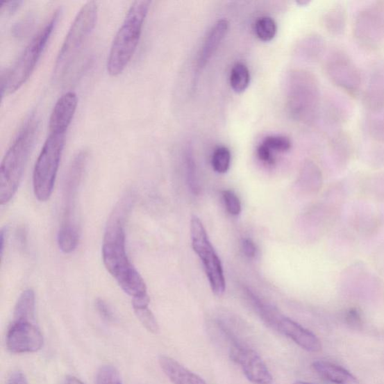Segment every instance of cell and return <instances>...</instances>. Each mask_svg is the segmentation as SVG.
<instances>
[{
  "label": "cell",
  "mask_w": 384,
  "mask_h": 384,
  "mask_svg": "<svg viewBox=\"0 0 384 384\" xmlns=\"http://www.w3.org/2000/svg\"><path fill=\"white\" fill-rule=\"evenodd\" d=\"M133 197L127 194L112 211L106 228L102 245V258L109 274L124 292L133 299L148 295L144 278L127 256L126 222L133 207Z\"/></svg>",
  "instance_id": "cell-1"
},
{
  "label": "cell",
  "mask_w": 384,
  "mask_h": 384,
  "mask_svg": "<svg viewBox=\"0 0 384 384\" xmlns=\"http://www.w3.org/2000/svg\"><path fill=\"white\" fill-rule=\"evenodd\" d=\"M39 127V119L35 115L28 118L3 158L0 166L1 205L10 201L17 192L38 134Z\"/></svg>",
  "instance_id": "cell-2"
},
{
  "label": "cell",
  "mask_w": 384,
  "mask_h": 384,
  "mask_svg": "<svg viewBox=\"0 0 384 384\" xmlns=\"http://www.w3.org/2000/svg\"><path fill=\"white\" fill-rule=\"evenodd\" d=\"M151 4V2L148 0H139L130 7L109 52L107 70L110 76H119L132 60L142 36Z\"/></svg>",
  "instance_id": "cell-3"
},
{
  "label": "cell",
  "mask_w": 384,
  "mask_h": 384,
  "mask_svg": "<svg viewBox=\"0 0 384 384\" xmlns=\"http://www.w3.org/2000/svg\"><path fill=\"white\" fill-rule=\"evenodd\" d=\"M98 19V5L89 1L80 9L65 36L55 63L53 78L61 81L67 76L87 44Z\"/></svg>",
  "instance_id": "cell-4"
},
{
  "label": "cell",
  "mask_w": 384,
  "mask_h": 384,
  "mask_svg": "<svg viewBox=\"0 0 384 384\" xmlns=\"http://www.w3.org/2000/svg\"><path fill=\"white\" fill-rule=\"evenodd\" d=\"M60 11H56L49 21L35 34L10 68L1 74L2 97L19 90L29 79L57 24Z\"/></svg>",
  "instance_id": "cell-5"
},
{
  "label": "cell",
  "mask_w": 384,
  "mask_h": 384,
  "mask_svg": "<svg viewBox=\"0 0 384 384\" xmlns=\"http://www.w3.org/2000/svg\"><path fill=\"white\" fill-rule=\"evenodd\" d=\"M65 135L50 133L37 158L33 171L35 198L45 202L52 194L65 142Z\"/></svg>",
  "instance_id": "cell-6"
},
{
  "label": "cell",
  "mask_w": 384,
  "mask_h": 384,
  "mask_svg": "<svg viewBox=\"0 0 384 384\" xmlns=\"http://www.w3.org/2000/svg\"><path fill=\"white\" fill-rule=\"evenodd\" d=\"M191 239L193 250L201 259L205 273L215 295L226 292V283L221 260L215 251L201 220L196 215L191 219Z\"/></svg>",
  "instance_id": "cell-7"
},
{
  "label": "cell",
  "mask_w": 384,
  "mask_h": 384,
  "mask_svg": "<svg viewBox=\"0 0 384 384\" xmlns=\"http://www.w3.org/2000/svg\"><path fill=\"white\" fill-rule=\"evenodd\" d=\"M87 160L88 153L81 151L73 158L68 168L63 185L62 219L59 231L79 233L76 212L78 192Z\"/></svg>",
  "instance_id": "cell-8"
},
{
  "label": "cell",
  "mask_w": 384,
  "mask_h": 384,
  "mask_svg": "<svg viewBox=\"0 0 384 384\" xmlns=\"http://www.w3.org/2000/svg\"><path fill=\"white\" fill-rule=\"evenodd\" d=\"M353 36L361 46L377 49L384 42V1L361 10L353 24Z\"/></svg>",
  "instance_id": "cell-9"
},
{
  "label": "cell",
  "mask_w": 384,
  "mask_h": 384,
  "mask_svg": "<svg viewBox=\"0 0 384 384\" xmlns=\"http://www.w3.org/2000/svg\"><path fill=\"white\" fill-rule=\"evenodd\" d=\"M325 69L336 87L348 94H358L362 87V74L350 55L342 50L333 51L326 60Z\"/></svg>",
  "instance_id": "cell-10"
},
{
  "label": "cell",
  "mask_w": 384,
  "mask_h": 384,
  "mask_svg": "<svg viewBox=\"0 0 384 384\" xmlns=\"http://www.w3.org/2000/svg\"><path fill=\"white\" fill-rule=\"evenodd\" d=\"M231 358L240 365L247 378L254 384H271L273 376L267 365L255 351L242 344H233Z\"/></svg>",
  "instance_id": "cell-11"
},
{
  "label": "cell",
  "mask_w": 384,
  "mask_h": 384,
  "mask_svg": "<svg viewBox=\"0 0 384 384\" xmlns=\"http://www.w3.org/2000/svg\"><path fill=\"white\" fill-rule=\"evenodd\" d=\"M8 349L14 353H34L42 349L43 335L31 322H14L7 334Z\"/></svg>",
  "instance_id": "cell-12"
},
{
  "label": "cell",
  "mask_w": 384,
  "mask_h": 384,
  "mask_svg": "<svg viewBox=\"0 0 384 384\" xmlns=\"http://www.w3.org/2000/svg\"><path fill=\"white\" fill-rule=\"evenodd\" d=\"M78 106L76 93H65L56 102L49 119V133L67 134Z\"/></svg>",
  "instance_id": "cell-13"
},
{
  "label": "cell",
  "mask_w": 384,
  "mask_h": 384,
  "mask_svg": "<svg viewBox=\"0 0 384 384\" xmlns=\"http://www.w3.org/2000/svg\"><path fill=\"white\" fill-rule=\"evenodd\" d=\"M362 104L369 113L384 109V64L373 65L367 86L362 92Z\"/></svg>",
  "instance_id": "cell-14"
},
{
  "label": "cell",
  "mask_w": 384,
  "mask_h": 384,
  "mask_svg": "<svg viewBox=\"0 0 384 384\" xmlns=\"http://www.w3.org/2000/svg\"><path fill=\"white\" fill-rule=\"evenodd\" d=\"M276 330L308 352L317 353L322 349L321 341L313 333L288 317L280 318Z\"/></svg>",
  "instance_id": "cell-15"
},
{
  "label": "cell",
  "mask_w": 384,
  "mask_h": 384,
  "mask_svg": "<svg viewBox=\"0 0 384 384\" xmlns=\"http://www.w3.org/2000/svg\"><path fill=\"white\" fill-rule=\"evenodd\" d=\"M158 362L165 376L174 384H208L198 374L167 356H161Z\"/></svg>",
  "instance_id": "cell-16"
},
{
  "label": "cell",
  "mask_w": 384,
  "mask_h": 384,
  "mask_svg": "<svg viewBox=\"0 0 384 384\" xmlns=\"http://www.w3.org/2000/svg\"><path fill=\"white\" fill-rule=\"evenodd\" d=\"M314 371L324 380L334 384H360L349 371L325 360H317L312 363Z\"/></svg>",
  "instance_id": "cell-17"
},
{
  "label": "cell",
  "mask_w": 384,
  "mask_h": 384,
  "mask_svg": "<svg viewBox=\"0 0 384 384\" xmlns=\"http://www.w3.org/2000/svg\"><path fill=\"white\" fill-rule=\"evenodd\" d=\"M228 31V22L220 20L214 25L206 39L199 59V67L203 68L212 58V54L218 49L221 42Z\"/></svg>",
  "instance_id": "cell-18"
},
{
  "label": "cell",
  "mask_w": 384,
  "mask_h": 384,
  "mask_svg": "<svg viewBox=\"0 0 384 384\" xmlns=\"http://www.w3.org/2000/svg\"><path fill=\"white\" fill-rule=\"evenodd\" d=\"M348 15L345 8L336 5L329 9L324 17V24L328 33L333 36H340L346 30Z\"/></svg>",
  "instance_id": "cell-19"
},
{
  "label": "cell",
  "mask_w": 384,
  "mask_h": 384,
  "mask_svg": "<svg viewBox=\"0 0 384 384\" xmlns=\"http://www.w3.org/2000/svg\"><path fill=\"white\" fill-rule=\"evenodd\" d=\"M35 293L32 289L25 290L15 305L14 322L32 323L35 318Z\"/></svg>",
  "instance_id": "cell-20"
},
{
  "label": "cell",
  "mask_w": 384,
  "mask_h": 384,
  "mask_svg": "<svg viewBox=\"0 0 384 384\" xmlns=\"http://www.w3.org/2000/svg\"><path fill=\"white\" fill-rule=\"evenodd\" d=\"M247 294L252 306L254 307L262 320L276 330L278 323L283 315L273 306L267 303L263 299L251 292L250 290H247Z\"/></svg>",
  "instance_id": "cell-21"
},
{
  "label": "cell",
  "mask_w": 384,
  "mask_h": 384,
  "mask_svg": "<svg viewBox=\"0 0 384 384\" xmlns=\"http://www.w3.org/2000/svg\"><path fill=\"white\" fill-rule=\"evenodd\" d=\"M149 297L148 295L133 299V306L138 320L146 329L152 333H158L159 326L156 318L149 308Z\"/></svg>",
  "instance_id": "cell-22"
},
{
  "label": "cell",
  "mask_w": 384,
  "mask_h": 384,
  "mask_svg": "<svg viewBox=\"0 0 384 384\" xmlns=\"http://www.w3.org/2000/svg\"><path fill=\"white\" fill-rule=\"evenodd\" d=\"M250 83V72L245 64L238 62L233 65L231 72V87L237 93L244 92Z\"/></svg>",
  "instance_id": "cell-23"
},
{
  "label": "cell",
  "mask_w": 384,
  "mask_h": 384,
  "mask_svg": "<svg viewBox=\"0 0 384 384\" xmlns=\"http://www.w3.org/2000/svg\"><path fill=\"white\" fill-rule=\"evenodd\" d=\"M365 129L368 135L374 140L384 142V112L369 113L365 120Z\"/></svg>",
  "instance_id": "cell-24"
},
{
  "label": "cell",
  "mask_w": 384,
  "mask_h": 384,
  "mask_svg": "<svg viewBox=\"0 0 384 384\" xmlns=\"http://www.w3.org/2000/svg\"><path fill=\"white\" fill-rule=\"evenodd\" d=\"M255 32L258 38L265 42L274 39L277 33V24L273 18L267 16L260 17L256 22Z\"/></svg>",
  "instance_id": "cell-25"
},
{
  "label": "cell",
  "mask_w": 384,
  "mask_h": 384,
  "mask_svg": "<svg viewBox=\"0 0 384 384\" xmlns=\"http://www.w3.org/2000/svg\"><path fill=\"white\" fill-rule=\"evenodd\" d=\"M231 154L226 147H219L215 149L212 157L213 170L219 174H226L230 168Z\"/></svg>",
  "instance_id": "cell-26"
},
{
  "label": "cell",
  "mask_w": 384,
  "mask_h": 384,
  "mask_svg": "<svg viewBox=\"0 0 384 384\" xmlns=\"http://www.w3.org/2000/svg\"><path fill=\"white\" fill-rule=\"evenodd\" d=\"M262 144L267 147L270 151L278 153H286L292 148V142L285 136H269Z\"/></svg>",
  "instance_id": "cell-27"
},
{
  "label": "cell",
  "mask_w": 384,
  "mask_h": 384,
  "mask_svg": "<svg viewBox=\"0 0 384 384\" xmlns=\"http://www.w3.org/2000/svg\"><path fill=\"white\" fill-rule=\"evenodd\" d=\"M97 384H123V382L115 368L104 365L98 372Z\"/></svg>",
  "instance_id": "cell-28"
},
{
  "label": "cell",
  "mask_w": 384,
  "mask_h": 384,
  "mask_svg": "<svg viewBox=\"0 0 384 384\" xmlns=\"http://www.w3.org/2000/svg\"><path fill=\"white\" fill-rule=\"evenodd\" d=\"M227 211L232 215H238L242 211L238 196L231 190H224L222 194Z\"/></svg>",
  "instance_id": "cell-29"
},
{
  "label": "cell",
  "mask_w": 384,
  "mask_h": 384,
  "mask_svg": "<svg viewBox=\"0 0 384 384\" xmlns=\"http://www.w3.org/2000/svg\"><path fill=\"white\" fill-rule=\"evenodd\" d=\"M96 308L98 313L103 320L108 322L115 321V315L108 303L101 299H97L96 301Z\"/></svg>",
  "instance_id": "cell-30"
},
{
  "label": "cell",
  "mask_w": 384,
  "mask_h": 384,
  "mask_svg": "<svg viewBox=\"0 0 384 384\" xmlns=\"http://www.w3.org/2000/svg\"><path fill=\"white\" fill-rule=\"evenodd\" d=\"M274 152L263 144H260L257 149L258 156L261 162L268 165H274L276 163V158Z\"/></svg>",
  "instance_id": "cell-31"
},
{
  "label": "cell",
  "mask_w": 384,
  "mask_h": 384,
  "mask_svg": "<svg viewBox=\"0 0 384 384\" xmlns=\"http://www.w3.org/2000/svg\"><path fill=\"white\" fill-rule=\"evenodd\" d=\"M346 322L353 328H359L362 324V317L357 309L353 308L346 315Z\"/></svg>",
  "instance_id": "cell-32"
},
{
  "label": "cell",
  "mask_w": 384,
  "mask_h": 384,
  "mask_svg": "<svg viewBox=\"0 0 384 384\" xmlns=\"http://www.w3.org/2000/svg\"><path fill=\"white\" fill-rule=\"evenodd\" d=\"M243 253L249 258H255L257 254V247L255 242L249 238H244L242 241Z\"/></svg>",
  "instance_id": "cell-33"
},
{
  "label": "cell",
  "mask_w": 384,
  "mask_h": 384,
  "mask_svg": "<svg viewBox=\"0 0 384 384\" xmlns=\"http://www.w3.org/2000/svg\"><path fill=\"white\" fill-rule=\"evenodd\" d=\"M30 18L31 17H27V19L25 21L24 20L15 25L13 30L15 35L19 37L20 35H24V32L27 31L26 30L29 29L31 26V20Z\"/></svg>",
  "instance_id": "cell-34"
},
{
  "label": "cell",
  "mask_w": 384,
  "mask_h": 384,
  "mask_svg": "<svg viewBox=\"0 0 384 384\" xmlns=\"http://www.w3.org/2000/svg\"><path fill=\"white\" fill-rule=\"evenodd\" d=\"M8 384H28V381L23 372H16L9 378Z\"/></svg>",
  "instance_id": "cell-35"
},
{
  "label": "cell",
  "mask_w": 384,
  "mask_h": 384,
  "mask_svg": "<svg viewBox=\"0 0 384 384\" xmlns=\"http://www.w3.org/2000/svg\"><path fill=\"white\" fill-rule=\"evenodd\" d=\"M22 3V2L21 1L3 2L1 8L4 12L11 14L15 12Z\"/></svg>",
  "instance_id": "cell-36"
},
{
  "label": "cell",
  "mask_w": 384,
  "mask_h": 384,
  "mask_svg": "<svg viewBox=\"0 0 384 384\" xmlns=\"http://www.w3.org/2000/svg\"><path fill=\"white\" fill-rule=\"evenodd\" d=\"M6 235V231L3 229L1 233H0V250H1L2 256L3 255Z\"/></svg>",
  "instance_id": "cell-37"
},
{
  "label": "cell",
  "mask_w": 384,
  "mask_h": 384,
  "mask_svg": "<svg viewBox=\"0 0 384 384\" xmlns=\"http://www.w3.org/2000/svg\"><path fill=\"white\" fill-rule=\"evenodd\" d=\"M65 384H84V383L77 378L71 376V377H68L67 380H65Z\"/></svg>",
  "instance_id": "cell-38"
},
{
  "label": "cell",
  "mask_w": 384,
  "mask_h": 384,
  "mask_svg": "<svg viewBox=\"0 0 384 384\" xmlns=\"http://www.w3.org/2000/svg\"><path fill=\"white\" fill-rule=\"evenodd\" d=\"M294 384H312V383H307V382H304V381H297Z\"/></svg>",
  "instance_id": "cell-39"
}]
</instances>
